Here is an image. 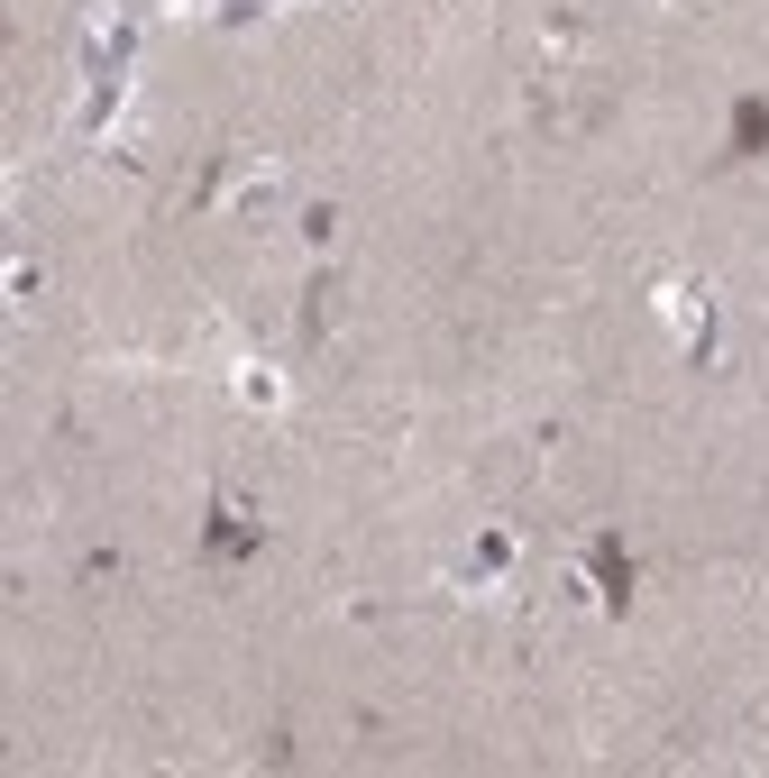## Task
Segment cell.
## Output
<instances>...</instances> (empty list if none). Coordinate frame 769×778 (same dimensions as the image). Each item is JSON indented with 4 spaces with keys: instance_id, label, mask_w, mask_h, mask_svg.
Listing matches in <instances>:
<instances>
[{
    "instance_id": "cell-1",
    "label": "cell",
    "mask_w": 769,
    "mask_h": 778,
    "mask_svg": "<svg viewBox=\"0 0 769 778\" xmlns=\"http://www.w3.org/2000/svg\"><path fill=\"white\" fill-rule=\"evenodd\" d=\"M248 403H284V385H275V367H248V385H239Z\"/></svg>"
}]
</instances>
